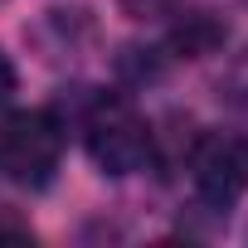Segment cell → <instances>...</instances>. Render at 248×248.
<instances>
[{
    "mask_svg": "<svg viewBox=\"0 0 248 248\" xmlns=\"http://www.w3.org/2000/svg\"><path fill=\"white\" fill-rule=\"evenodd\" d=\"M10 93H15V68H10L5 49H0V102H10Z\"/></svg>",
    "mask_w": 248,
    "mask_h": 248,
    "instance_id": "52a82bcc",
    "label": "cell"
},
{
    "mask_svg": "<svg viewBox=\"0 0 248 248\" xmlns=\"http://www.w3.org/2000/svg\"><path fill=\"white\" fill-rule=\"evenodd\" d=\"M190 185L209 209H229L248 190V137L243 132H204L185 156Z\"/></svg>",
    "mask_w": 248,
    "mask_h": 248,
    "instance_id": "3957f363",
    "label": "cell"
},
{
    "mask_svg": "<svg viewBox=\"0 0 248 248\" xmlns=\"http://www.w3.org/2000/svg\"><path fill=\"white\" fill-rule=\"evenodd\" d=\"M229 97H233L238 112H248V59L233 68V78H229Z\"/></svg>",
    "mask_w": 248,
    "mask_h": 248,
    "instance_id": "8992f818",
    "label": "cell"
},
{
    "mask_svg": "<svg viewBox=\"0 0 248 248\" xmlns=\"http://www.w3.org/2000/svg\"><path fill=\"white\" fill-rule=\"evenodd\" d=\"M175 0H122V10L137 15V20H151V15H166Z\"/></svg>",
    "mask_w": 248,
    "mask_h": 248,
    "instance_id": "5b68a950",
    "label": "cell"
},
{
    "mask_svg": "<svg viewBox=\"0 0 248 248\" xmlns=\"http://www.w3.org/2000/svg\"><path fill=\"white\" fill-rule=\"evenodd\" d=\"M224 39V30L204 15V10H185V20L175 25V49L185 54V59H200V54H209L214 44Z\"/></svg>",
    "mask_w": 248,
    "mask_h": 248,
    "instance_id": "277c9868",
    "label": "cell"
},
{
    "mask_svg": "<svg viewBox=\"0 0 248 248\" xmlns=\"http://www.w3.org/2000/svg\"><path fill=\"white\" fill-rule=\"evenodd\" d=\"M83 146H88V156H93V166L102 175H132L151 161L156 132L127 97L102 93L83 112Z\"/></svg>",
    "mask_w": 248,
    "mask_h": 248,
    "instance_id": "6da1fadb",
    "label": "cell"
},
{
    "mask_svg": "<svg viewBox=\"0 0 248 248\" xmlns=\"http://www.w3.org/2000/svg\"><path fill=\"white\" fill-rule=\"evenodd\" d=\"M63 156V122L49 107H30L0 122V175L15 185H49Z\"/></svg>",
    "mask_w": 248,
    "mask_h": 248,
    "instance_id": "7a4b0ae2",
    "label": "cell"
}]
</instances>
